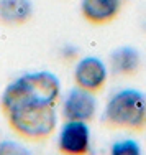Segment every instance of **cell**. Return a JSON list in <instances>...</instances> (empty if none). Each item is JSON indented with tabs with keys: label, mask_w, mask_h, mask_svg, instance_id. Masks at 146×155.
<instances>
[{
	"label": "cell",
	"mask_w": 146,
	"mask_h": 155,
	"mask_svg": "<svg viewBox=\"0 0 146 155\" xmlns=\"http://www.w3.org/2000/svg\"><path fill=\"white\" fill-rule=\"evenodd\" d=\"M0 110L10 129L25 140L43 142L56 130L57 114L54 104L26 93L18 79L12 81L2 93Z\"/></svg>",
	"instance_id": "6da1fadb"
},
{
	"label": "cell",
	"mask_w": 146,
	"mask_h": 155,
	"mask_svg": "<svg viewBox=\"0 0 146 155\" xmlns=\"http://www.w3.org/2000/svg\"><path fill=\"white\" fill-rule=\"evenodd\" d=\"M102 124L115 130L146 132V93L135 87L115 93L104 109Z\"/></svg>",
	"instance_id": "7a4b0ae2"
},
{
	"label": "cell",
	"mask_w": 146,
	"mask_h": 155,
	"mask_svg": "<svg viewBox=\"0 0 146 155\" xmlns=\"http://www.w3.org/2000/svg\"><path fill=\"white\" fill-rule=\"evenodd\" d=\"M108 71L104 61L97 56H85L77 63L74 69V84L89 93L98 94L107 84Z\"/></svg>",
	"instance_id": "3957f363"
},
{
	"label": "cell",
	"mask_w": 146,
	"mask_h": 155,
	"mask_svg": "<svg viewBox=\"0 0 146 155\" xmlns=\"http://www.w3.org/2000/svg\"><path fill=\"white\" fill-rule=\"evenodd\" d=\"M57 149L66 155H85L90 149V129L82 120H66L61 127Z\"/></svg>",
	"instance_id": "277c9868"
},
{
	"label": "cell",
	"mask_w": 146,
	"mask_h": 155,
	"mask_svg": "<svg viewBox=\"0 0 146 155\" xmlns=\"http://www.w3.org/2000/svg\"><path fill=\"white\" fill-rule=\"evenodd\" d=\"M97 112V99L94 93L76 86L66 94L63 104V117L64 120H82L90 122Z\"/></svg>",
	"instance_id": "5b68a950"
},
{
	"label": "cell",
	"mask_w": 146,
	"mask_h": 155,
	"mask_svg": "<svg viewBox=\"0 0 146 155\" xmlns=\"http://www.w3.org/2000/svg\"><path fill=\"white\" fill-rule=\"evenodd\" d=\"M125 0H81V15L90 25L102 27L116 20Z\"/></svg>",
	"instance_id": "8992f818"
},
{
	"label": "cell",
	"mask_w": 146,
	"mask_h": 155,
	"mask_svg": "<svg viewBox=\"0 0 146 155\" xmlns=\"http://www.w3.org/2000/svg\"><path fill=\"white\" fill-rule=\"evenodd\" d=\"M108 63H110L112 73L116 76H135L140 71L141 66V56L140 51L135 46L123 45L115 48L108 56Z\"/></svg>",
	"instance_id": "52a82bcc"
},
{
	"label": "cell",
	"mask_w": 146,
	"mask_h": 155,
	"mask_svg": "<svg viewBox=\"0 0 146 155\" xmlns=\"http://www.w3.org/2000/svg\"><path fill=\"white\" fill-rule=\"evenodd\" d=\"M33 17L31 0H0V23L5 27H21Z\"/></svg>",
	"instance_id": "ba28073f"
},
{
	"label": "cell",
	"mask_w": 146,
	"mask_h": 155,
	"mask_svg": "<svg viewBox=\"0 0 146 155\" xmlns=\"http://www.w3.org/2000/svg\"><path fill=\"white\" fill-rule=\"evenodd\" d=\"M110 152L113 155H140L141 147L133 139H123V140H118V142H115L112 145Z\"/></svg>",
	"instance_id": "9c48e42d"
},
{
	"label": "cell",
	"mask_w": 146,
	"mask_h": 155,
	"mask_svg": "<svg viewBox=\"0 0 146 155\" xmlns=\"http://www.w3.org/2000/svg\"><path fill=\"white\" fill-rule=\"evenodd\" d=\"M3 153H28V150L17 142L5 140V142H0V155Z\"/></svg>",
	"instance_id": "30bf717a"
}]
</instances>
